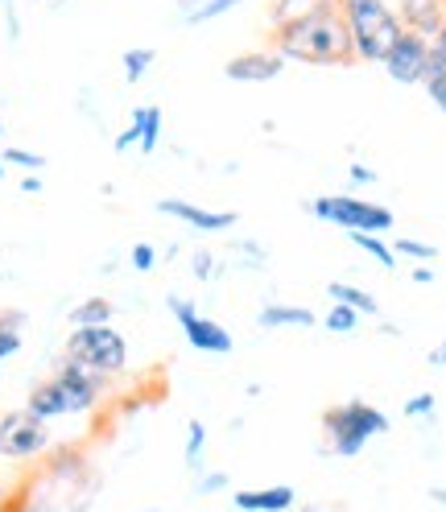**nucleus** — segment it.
<instances>
[{
    "label": "nucleus",
    "mask_w": 446,
    "mask_h": 512,
    "mask_svg": "<svg viewBox=\"0 0 446 512\" xmlns=\"http://www.w3.org/2000/svg\"><path fill=\"white\" fill-rule=\"evenodd\" d=\"M269 46L285 58V62H306V67H352L356 46L352 34H347V21L339 9L331 13H310L302 21L290 25H277L269 29Z\"/></svg>",
    "instance_id": "nucleus-1"
},
{
    "label": "nucleus",
    "mask_w": 446,
    "mask_h": 512,
    "mask_svg": "<svg viewBox=\"0 0 446 512\" xmlns=\"http://www.w3.org/2000/svg\"><path fill=\"white\" fill-rule=\"evenodd\" d=\"M339 13L347 21V34H352L360 62H385L397 38L405 34V25L389 0H343Z\"/></svg>",
    "instance_id": "nucleus-2"
},
{
    "label": "nucleus",
    "mask_w": 446,
    "mask_h": 512,
    "mask_svg": "<svg viewBox=\"0 0 446 512\" xmlns=\"http://www.w3.org/2000/svg\"><path fill=\"white\" fill-rule=\"evenodd\" d=\"M323 438H327V451L323 455H339V459H356L364 455V446L380 434H389V418L385 409H376L368 401H343V405H331L323 409Z\"/></svg>",
    "instance_id": "nucleus-3"
},
{
    "label": "nucleus",
    "mask_w": 446,
    "mask_h": 512,
    "mask_svg": "<svg viewBox=\"0 0 446 512\" xmlns=\"http://www.w3.org/2000/svg\"><path fill=\"white\" fill-rule=\"evenodd\" d=\"M62 356L112 380V376H120L124 368H129V339H124L112 323H104V327H75L67 335Z\"/></svg>",
    "instance_id": "nucleus-4"
},
{
    "label": "nucleus",
    "mask_w": 446,
    "mask_h": 512,
    "mask_svg": "<svg viewBox=\"0 0 446 512\" xmlns=\"http://www.w3.org/2000/svg\"><path fill=\"white\" fill-rule=\"evenodd\" d=\"M306 211L314 219H323V223H335V228H343L347 236H352V232L385 236V232H393V223H397V215L389 207L356 199V195H318V199L306 203Z\"/></svg>",
    "instance_id": "nucleus-5"
},
{
    "label": "nucleus",
    "mask_w": 446,
    "mask_h": 512,
    "mask_svg": "<svg viewBox=\"0 0 446 512\" xmlns=\"http://www.w3.org/2000/svg\"><path fill=\"white\" fill-rule=\"evenodd\" d=\"M50 426L38 422L29 409H9L0 418V459L9 463H38L50 451Z\"/></svg>",
    "instance_id": "nucleus-6"
},
{
    "label": "nucleus",
    "mask_w": 446,
    "mask_h": 512,
    "mask_svg": "<svg viewBox=\"0 0 446 512\" xmlns=\"http://www.w3.org/2000/svg\"><path fill=\"white\" fill-rule=\"evenodd\" d=\"M50 380L58 384L62 405H67V418H71V413H95V409L104 405L108 384H112L108 376L91 372V368H83V364H75V360H67V356L58 360V368H54Z\"/></svg>",
    "instance_id": "nucleus-7"
},
{
    "label": "nucleus",
    "mask_w": 446,
    "mask_h": 512,
    "mask_svg": "<svg viewBox=\"0 0 446 512\" xmlns=\"http://www.w3.org/2000/svg\"><path fill=\"white\" fill-rule=\"evenodd\" d=\"M380 67L389 71V79L393 83H405V87H422V79H426V67H430V42L426 38H418V34H405L397 38V46L389 50V58L380 62Z\"/></svg>",
    "instance_id": "nucleus-8"
},
{
    "label": "nucleus",
    "mask_w": 446,
    "mask_h": 512,
    "mask_svg": "<svg viewBox=\"0 0 446 512\" xmlns=\"http://www.w3.org/2000/svg\"><path fill=\"white\" fill-rule=\"evenodd\" d=\"M157 211L170 215V219H182L186 228H195L203 236H223L236 228V211H211V207H199V203H186V199H162L157 203Z\"/></svg>",
    "instance_id": "nucleus-9"
},
{
    "label": "nucleus",
    "mask_w": 446,
    "mask_h": 512,
    "mask_svg": "<svg viewBox=\"0 0 446 512\" xmlns=\"http://www.w3.org/2000/svg\"><path fill=\"white\" fill-rule=\"evenodd\" d=\"M285 71V58L269 46V50H244L236 58H228V67H223V75H228L232 83H269Z\"/></svg>",
    "instance_id": "nucleus-10"
},
{
    "label": "nucleus",
    "mask_w": 446,
    "mask_h": 512,
    "mask_svg": "<svg viewBox=\"0 0 446 512\" xmlns=\"http://www.w3.org/2000/svg\"><path fill=\"white\" fill-rule=\"evenodd\" d=\"M182 335H186L190 347L207 351V356H232V351H236L232 331L223 323H215V318H203V314H195L190 323H182Z\"/></svg>",
    "instance_id": "nucleus-11"
},
{
    "label": "nucleus",
    "mask_w": 446,
    "mask_h": 512,
    "mask_svg": "<svg viewBox=\"0 0 446 512\" xmlns=\"http://www.w3.org/2000/svg\"><path fill=\"white\" fill-rule=\"evenodd\" d=\"M236 512H294L298 492L290 484H269V488H244L232 496Z\"/></svg>",
    "instance_id": "nucleus-12"
},
{
    "label": "nucleus",
    "mask_w": 446,
    "mask_h": 512,
    "mask_svg": "<svg viewBox=\"0 0 446 512\" xmlns=\"http://www.w3.org/2000/svg\"><path fill=\"white\" fill-rule=\"evenodd\" d=\"M257 327L261 331H281V327H294V331H310L318 327V314L310 306H294V302H269L257 314Z\"/></svg>",
    "instance_id": "nucleus-13"
},
{
    "label": "nucleus",
    "mask_w": 446,
    "mask_h": 512,
    "mask_svg": "<svg viewBox=\"0 0 446 512\" xmlns=\"http://www.w3.org/2000/svg\"><path fill=\"white\" fill-rule=\"evenodd\" d=\"M25 409L34 413L38 422H58V418H67V405H62V393H58V384L46 376V380H38L34 389H29V397H25Z\"/></svg>",
    "instance_id": "nucleus-14"
},
{
    "label": "nucleus",
    "mask_w": 446,
    "mask_h": 512,
    "mask_svg": "<svg viewBox=\"0 0 446 512\" xmlns=\"http://www.w3.org/2000/svg\"><path fill=\"white\" fill-rule=\"evenodd\" d=\"M343 0H269V29L277 25H290V21H302L310 13H331L339 9Z\"/></svg>",
    "instance_id": "nucleus-15"
},
{
    "label": "nucleus",
    "mask_w": 446,
    "mask_h": 512,
    "mask_svg": "<svg viewBox=\"0 0 446 512\" xmlns=\"http://www.w3.org/2000/svg\"><path fill=\"white\" fill-rule=\"evenodd\" d=\"M129 124L137 128V149H141V153H157V141H162V108L145 104V108L133 112Z\"/></svg>",
    "instance_id": "nucleus-16"
},
{
    "label": "nucleus",
    "mask_w": 446,
    "mask_h": 512,
    "mask_svg": "<svg viewBox=\"0 0 446 512\" xmlns=\"http://www.w3.org/2000/svg\"><path fill=\"white\" fill-rule=\"evenodd\" d=\"M116 318V306L108 302V298H83L71 314H67V323H71V331L75 327H104V323H112Z\"/></svg>",
    "instance_id": "nucleus-17"
},
{
    "label": "nucleus",
    "mask_w": 446,
    "mask_h": 512,
    "mask_svg": "<svg viewBox=\"0 0 446 512\" xmlns=\"http://www.w3.org/2000/svg\"><path fill=\"white\" fill-rule=\"evenodd\" d=\"M25 339V310H0V364L13 360Z\"/></svg>",
    "instance_id": "nucleus-18"
},
{
    "label": "nucleus",
    "mask_w": 446,
    "mask_h": 512,
    "mask_svg": "<svg viewBox=\"0 0 446 512\" xmlns=\"http://www.w3.org/2000/svg\"><path fill=\"white\" fill-rule=\"evenodd\" d=\"M327 294H331V302H343V306H352V310H360V314H380V302L368 294V290H360V285H347V281H331L327 285Z\"/></svg>",
    "instance_id": "nucleus-19"
},
{
    "label": "nucleus",
    "mask_w": 446,
    "mask_h": 512,
    "mask_svg": "<svg viewBox=\"0 0 446 512\" xmlns=\"http://www.w3.org/2000/svg\"><path fill=\"white\" fill-rule=\"evenodd\" d=\"M153 62H157V54L149 46H133V50L120 54V67H124V79H129V83H141L153 71Z\"/></svg>",
    "instance_id": "nucleus-20"
},
{
    "label": "nucleus",
    "mask_w": 446,
    "mask_h": 512,
    "mask_svg": "<svg viewBox=\"0 0 446 512\" xmlns=\"http://www.w3.org/2000/svg\"><path fill=\"white\" fill-rule=\"evenodd\" d=\"M352 244L356 248H364L372 261L380 265V269H397V252H393V244H385V236H368V232H352Z\"/></svg>",
    "instance_id": "nucleus-21"
},
{
    "label": "nucleus",
    "mask_w": 446,
    "mask_h": 512,
    "mask_svg": "<svg viewBox=\"0 0 446 512\" xmlns=\"http://www.w3.org/2000/svg\"><path fill=\"white\" fill-rule=\"evenodd\" d=\"M244 0H203V5H195L190 13H182V25H207V21H219L228 17L232 9H240Z\"/></svg>",
    "instance_id": "nucleus-22"
},
{
    "label": "nucleus",
    "mask_w": 446,
    "mask_h": 512,
    "mask_svg": "<svg viewBox=\"0 0 446 512\" xmlns=\"http://www.w3.org/2000/svg\"><path fill=\"white\" fill-rule=\"evenodd\" d=\"M203 451H207V426L199 418L186 422V467L203 471Z\"/></svg>",
    "instance_id": "nucleus-23"
},
{
    "label": "nucleus",
    "mask_w": 446,
    "mask_h": 512,
    "mask_svg": "<svg viewBox=\"0 0 446 512\" xmlns=\"http://www.w3.org/2000/svg\"><path fill=\"white\" fill-rule=\"evenodd\" d=\"M360 318H364L360 310L335 302V306L327 310V318H323V327H327L331 335H352V331H360Z\"/></svg>",
    "instance_id": "nucleus-24"
},
{
    "label": "nucleus",
    "mask_w": 446,
    "mask_h": 512,
    "mask_svg": "<svg viewBox=\"0 0 446 512\" xmlns=\"http://www.w3.org/2000/svg\"><path fill=\"white\" fill-rule=\"evenodd\" d=\"M393 252H397V261H401V256H409L413 265H430L434 256H438V248H434V244H426V240H413V236L393 240Z\"/></svg>",
    "instance_id": "nucleus-25"
},
{
    "label": "nucleus",
    "mask_w": 446,
    "mask_h": 512,
    "mask_svg": "<svg viewBox=\"0 0 446 512\" xmlns=\"http://www.w3.org/2000/svg\"><path fill=\"white\" fill-rule=\"evenodd\" d=\"M0 162H5V170L13 166V170H25V174L46 170V157L34 153V149H5V153H0Z\"/></svg>",
    "instance_id": "nucleus-26"
},
{
    "label": "nucleus",
    "mask_w": 446,
    "mask_h": 512,
    "mask_svg": "<svg viewBox=\"0 0 446 512\" xmlns=\"http://www.w3.org/2000/svg\"><path fill=\"white\" fill-rule=\"evenodd\" d=\"M434 413H438V397L434 393H413L405 401V418H413V422H434Z\"/></svg>",
    "instance_id": "nucleus-27"
},
{
    "label": "nucleus",
    "mask_w": 446,
    "mask_h": 512,
    "mask_svg": "<svg viewBox=\"0 0 446 512\" xmlns=\"http://www.w3.org/2000/svg\"><path fill=\"white\" fill-rule=\"evenodd\" d=\"M129 265H133L137 273H153V269H157V248H153L149 240L133 244V248H129Z\"/></svg>",
    "instance_id": "nucleus-28"
},
{
    "label": "nucleus",
    "mask_w": 446,
    "mask_h": 512,
    "mask_svg": "<svg viewBox=\"0 0 446 512\" xmlns=\"http://www.w3.org/2000/svg\"><path fill=\"white\" fill-rule=\"evenodd\" d=\"M190 273H195L199 281H211L219 273V261H215V252L199 248V252H190Z\"/></svg>",
    "instance_id": "nucleus-29"
},
{
    "label": "nucleus",
    "mask_w": 446,
    "mask_h": 512,
    "mask_svg": "<svg viewBox=\"0 0 446 512\" xmlns=\"http://www.w3.org/2000/svg\"><path fill=\"white\" fill-rule=\"evenodd\" d=\"M228 484H232L228 471H203V479L195 484V492H199V496H215V492H223Z\"/></svg>",
    "instance_id": "nucleus-30"
},
{
    "label": "nucleus",
    "mask_w": 446,
    "mask_h": 512,
    "mask_svg": "<svg viewBox=\"0 0 446 512\" xmlns=\"http://www.w3.org/2000/svg\"><path fill=\"white\" fill-rule=\"evenodd\" d=\"M422 87H426V95H430V104H434L438 112H446V71H442V75H426Z\"/></svg>",
    "instance_id": "nucleus-31"
},
{
    "label": "nucleus",
    "mask_w": 446,
    "mask_h": 512,
    "mask_svg": "<svg viewBox=\"0 0 446 512\" xmlns=\"http://www.w3.org/2000/svg\"><path fill=\"white\" fill-rule=\"evenodd\" d=\"M236 252H240V265H252V269H261V265H265V248H261V244L244 240V244H236Z\"/></svg>",
    "instance_id": "nucleus-32"
},
{
    "label": "nucleus",
    "mask_w": 446,
    "mask_h": 512,
    "mask_svg": "<svg viewBox=\"0 0 446 512\" xmlns=\"http://www.w3.org/2000/svg\"><path fill=\"white\" fill-rule=\"evenodd\" d=\"M137 145V128L129 124V128H124V133H116V153H124V149H133Z\"/></svg>",
    "instance_id": "nucleus-33"
},
{
    "label": "nucleus",
    "mask_w": 446,
    "mask_h": 512,
    "mask_svg": "<svg viewBox=\"0 0 446 512\" xmlns=\"http://www.w3.org/2000/svg\"><path fill=\"white\" fill-rule=\"evenodd\" d=\"M352 182H364V186H372V182H376V170H368L364 162H352Z\"/></svg>",
    "instance_id": "nucleus-34"
},
{
    "label": "nucleus",
    "mask_w": 446,
    "mask_h": 512,
    "mask_svg": "<svg viewBox=\"0 0 446 512\" xmlns=\"http://www.w3.org/2000/svg\"><path fill=\"white\" fill-rule=\"evenodd\" d=\"M413 285H434V269L430 265H413Z\"/></svg>",
    "instance_id": "nucleus-35"
},
{
    "label": "nucleus",
    "mask_w": 446,
    "mask_h": 512,
    "mask_svg": "<svg viewBox=\"0 0 446 512\" xmlns=\"http://www.w3.org/2000/svg\"><path fill=\"white\" fill-rule=\"evenodd\" d=\"M426 364H430V368H446V339H442V343L430 351V356H426Z\"/></svg>",
    "instance_id": "nucleus-36"
},
{
    "label": "nucleus",
    "mask_w": 446,
    "mask_h": 512,
    "mask_svg": "<svg viewBox=\"0 0 446 512\" xmlns=\"http://www.w3.org/2000/svg\"><path fill=\"white\" fill-rule=\"evenodd\" d=\"M21 190H25V195H42V178L38 174H25L21 178Z\"/></svg>",
    "instance_id": "nucleus-37"
},
{
    "label": "nucleus",
    "mask_w": 446,
    "mask_h": 512,
    "mask_svg": "<svg viewBox=\"0 0 446 512\" xmlns=\"http://www.w3.org/2000/svg\"><path fill=\"white\" fill-rule=\"evenodd\" d=\"M430 500H434V504H442V508H446V488H430Z\"/></svg>",
    "instance_id": "nucleus-38"
},
{
    "label": "nucleus",
    "mask_w": 446,
    "mask_h": 512,
    "mask_svg": "<svg viewBox=\"0 0 446 512\" xmlns=\"http://www.w3.org/2000/svg\"><path fill=\"white\" fill-rule=\"evenodd\" d=\"M294 512H331V508H318V504H298Z\"/></svg>",
    "instance_id": "nucleus-39"
},
{
    "label": "nucleus",
    "mask_w": 446,
    "mask_h": 512,
    "mask_svg": "<svg viewBox=\"0 0 446 512\" xmlns=\"http://www.w3.org/2000/svg\"><path fill=\"white\" fill-rule=\"evenodd\" d=\"M195 5H203V0H178V9H182V13H190Z\"/></svg>",
    "instance_id": "nucleus-40"
},
{
    "label": "nucleus",
    "mask_w": 446,
    "mask_h": 512,
    "mask_svg": "<svg viewBox=\"0 0 446 512\" xmlns=\"http://www.w3.org/2000/svg\"><path fill=\"white\" fill-rule=\"evenodd\" d=\"M5 500H9V484H0V508H5Z\"/></svg>",
    "instance_id": "nucleus-41"
},
{
    "label": "nucleus",
    "mask_w": 446,
    "mask_h": 512,
    "mask_svg": "<svg viewBox=\"0 0 446 512\" xmlns=\"http://www.w3.org/2000/svg\"><path fill=\"white\" fill-rule=\"evenodd\" d=\"M0 178H5V162H0Z\"/></svg>",
    "instance_id": "nucleus-42"
},
{
    "label": "nucleus",
    "mask_w": 446,
    "mask_h": 512,
    "mask_svg": "<svg viewBox=\"0 0 446 512\" xmlns=\"http://www.w3.org/2000/svg\"><path fill=\"white\" fill-rule=\"evenodd\" d=\"M0 133H5V124H0Z\"/></svg>",
    "instance_id": "nucleus-43"
},
{
    "label": "nucleus",
    "mask_w": 446,
    "mask_h": 512,
    "mask_svg": "<svg viewBox=\"0 0 446 512\" xmlns=\"http://www.w3.org/2000/svg\"><path fill=\"white\" fill-rule=\"evenodd\" d=\"M149 512H157V508H149Z\"/></svg>",
    "instance_id": "nucleus-44"
}]
</instances>
